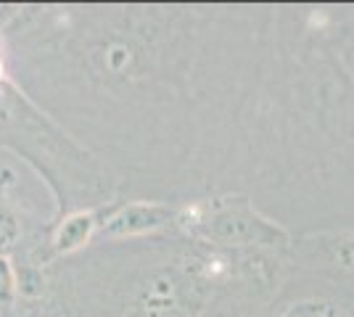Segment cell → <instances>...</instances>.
I'll use <instances>...</instances> for the list:
<instances>
[{
  "mask_svg": "<svg viewBox=\"0 0 354 317\" xmlns=\"http://www.w3.org/2000/svg\"><path fill=\"white\" fill-rule=\"evenodd\" d=\"M283 317H336V312L328 304H299L296 309H288Z\"/></svg>",
  "mask_w": 354,
  "mask_h": 317,
  "instance_id": "7a4b0ae2",
  "label": "cell"
},
{
  "mask_svg": "<svg viewBox=\"0 0 354 317\" xmlns=\"http://www.w3.org/2000/svg\"><path fill=\"white\" fill-rule=\"evenodd\" d=\"M164 214L167 211L159 206H133V209H124L122 217L111 220L109 230H122V233H135V230H146V227L162 225Z\"/></svg>",
  "mask_w": 354,
  "mask_h": 317,
  "instance_id": "6da1fadb",
  "label": "cell"
}]
</instances>
